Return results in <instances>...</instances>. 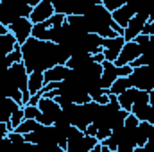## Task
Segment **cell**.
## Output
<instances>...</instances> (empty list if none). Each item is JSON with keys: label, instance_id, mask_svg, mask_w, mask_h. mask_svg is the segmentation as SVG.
<instances>
[{"label": "cell", "instance_id": "cell-1", "mask_svg": "<svg viewBox=\"0 0 154 152\" xmlns=\"http://www.w3.org/2000/svg\"><path fill=\"white\" fill-rule=\"evenodd\" d=\"M22 47V63L27 72H45L54 65H66L70 50L54 41H43L38 38L27 39Z\"/></svg>", "mask_w": 154, "mask_h": 152}, {"label": "cell", "instance_id": "cell-20", "mask_svg": "<svg viewBox=\"0 0 154 152\" xmlns=\"http://www.w3.org/2000/svg\"><path fill=\"white\" fill-rule=\"evenodd\" d=\"M48 31H50V25H48L47 20L39 22V23H32V38L48 41Z\"/></svg>", "mask_w": 154, "mask_h": 152}, {"label": "cell", "instance_id": "cell-6", "mask_svg": "<svg viewBox=\"0 0 154 152\" xmlns=\"http://www.w3.org/2000/svg\"><path fill=\"white\" fill-rule=\"evenodd\" d=\"M140 54H142V47H140L134 39L125 41V43H124V47H122V50H120V54H118V57L115 59V65H116V66L131 65V63H133Z\"/></svg>", "mask_w": 154, "mask_h": 152}, {"label": "cell", "instance_id": "cell-35", "mask_svg": "<svg viewBox=\"0 0 154 152\" xmlns=\"http://www.w3.org/2000/svg\"><path fill=\"white\" fill-rule=\"evenodd\" d=\"M7 68H9V66H7V63H5V57H4V59H0V75H2Z\"/></svg>", "mask_w": 154, "mask_h": 152}, {"label": "cell", "instance_id": "cell-34", "mask_svg": "<svg viewBox=\"0 0 154 152\" xmlns=\"http://www.w3.org/2000/svg\"><path fill=\"white\" fill-rule=\"evenodd\" d=\"M91 56H93V61H95V63H102V61L106 59V57H104V52H97V54H91Z\"/></svg>", "mask_w": 154, "mask_h": 152}, {"label": "cell", "instance_id": "cell-9", "mask_svg": "<svg viewBox=\"0 0 154 152\" xmlns=\"http://www.w3.org/2000/svg\"><path fill=\"white\" fill-rule=\"evenodd\" d=\"M145 23H147V20L143 18V16H140V14H134L131 20H129V23L124 27V38L125 41H131V39H134L138 34H142L143 32V27H145Z\"/></svg>", "mask_w": 154, "mask_h": 152}, {"label": "cell", "instance_id": "cell-19", "mask_svg": "<svg viewBox=\"0 0 154 152\" xmlns=\"http://www.w3.org/2000/svg\"><path fill=\"white\" fill-rule=\"evenodd\" d=\"M91 5L90 0H70V14H88Z\"/></svg>", "mask_w": 154, "mask_h": 152}, {"label": "cell", "instance_id": "cell-3", "mask_svg": "<svg viewBox=\"0 0 154 152\" xmlns=\"http://www.w3.org/2000/svg\"><path fill=\"white\" fill-rule=\"evenodd\" d=\"M129 79H131L134 88L145 90V91H152L154 90V63L133 66V72H131Z\"/></svg>", "mask_w": 154, "mask_h": 152}, {"label": "cell", "instance_id": "cell-7", "mask_svg": "<svg viewBox=\"0 0 154 152\" xmlns=\"http://www.w3.org/2000/svg\"><path fill=\"white\" fill-rule=\"evenodd\" d=\"M125 43V38L122 34H116L113 38H104V43H102V52H104V57L108 61H115L122 50Z\"/></svg>", "mask_w": 154, "mask_h": 152}, {"label": "cell", "instance_id": "cell-2", "mask_svg": "<svg viewBox=\"0 0 154 152\" xmlns=\"http://www.w3.org/2000/svg\"><path fill=\"white\" fill-rule=\"evenodd\" d=\"M86 16L90 20L91 32H97L102 38H113V36H116V32L113 31V27H111L115 23V20L111 16V11L106 9V5L102 2L100 4H93Z\"/></svg>", "mask_w": 154, "mask_h": 152}, {"label": "cell", "instance_id": "cell-11", "mask_svg": "<svg viewBox=\"0 0 154 152\" xmlns=\"http://www.w3.org/2000/svg\"><path fill=\"white\" fill-rule=\"evenodd\" d=\"M66 23L72 27V31L75 34H88V32H91L90 20H88L86 14H68L66 16Z\"/></svg>", "mask_w": 154, "mask_h": 152}, {"label": "cell", "instance_id": "cell-8", "mask_svg": "<svg viewBox=\"0 0 154 152\" xmlns=\"http://www.w3.org/2000/svg\"><path fill=\"white\" fill-rule=\"evenodd\" d=\"M52 14H54V5H52V2H50V0H41L39 4H36V5L32 7L29 18H31L32 23H39V22L48 20Z\"/></svg>", "mask_w": 154, "mask_h": 152}, {"label": "cell", "instance_id": "cell-10", "mask_svg": "<svg viewBox=\"0 0 154 152\" xmlns=\"http://www.w3.org/2000/svg\"><path fill=\"white\" fill-rule=\"evenodd\" d=\"M116 77H120V66H116L115 61L104 59V61H102V75H100V84H102V88L108 90V88L113 84V81H115Z\"/></svg>", "mask_w": 154, "mask_h": 152}, {"label": "cell", "instance_id": "cell-37", "mask_svg": "<svg viewBox=\"0 0 154 152\" xmlns=\"http://www.w3.org/2000/svg\"><path fill=\"white\" fill-rule=\"evenodd\" d=\"M23 2H25V4H29L31 7H34V5H36V4H39L41 0H23Z\"/></svg>", "mask_w": 154, "mask_h": 152}, {"label": "cell", "instance_id": "cell-15", "mask_svg": "<svg viewBox=\"0 0 154 152\" xmlns=\"http://www.w3.org/2000/svg\"><path fill=\"white\" fill-rule=\"evenodd\" d=\"M134 14H136L134 7H133V5H129V4H124V5H120L118 9L111 11V16H113V20H115L120 27H125V25L129 23V20H131Z\"/></svg>", "mask_w": 154, "mask_h": 152}, {"label": "cell", "instance_id": "cell-36", "mask_svg": "<svg viewBox=\"0 0 154 152\" xmlns=\"http://www.w3.org/2000/svg\"><path fill=\"white\" fill-rule=\"evenodd\" d=\"M7 32H9V27L4 25V23H0V36H2V34H7Z\"/></svg>", "mask_w": 154, "mask_h": 152}, {"label": "cell", "instance_id": "cell-13", "mask_svg": "<svg viewBox=\"0 0 154 152\" xmlns=\"http://www.w3.org/2000/svg\"><path fill=\"white\" fill-rule=\"evenodd\" d=\"M72 68H68L66 65H54L50 68H47L43 72V77H45V82H57V81H63L66 79L68 74H70Z\"/></svg>", "mask_w": 154, "mask_h": 152}, {"label": "cell", "instance_id": "cell-28", "mask_svg": "<svg viewBox=\"0 0 154 152\" xmlns=\"http://www.w3.org/2000/svg\"><path fill=\"white\" fill-rule=\"evenodd\" d=\"M102 4L106 5V9H109V11H115V9H118L120 5L127 4V0H102Z\"/></svg>", "mask_w": 154, "mask_h": 152}, {"label": "cell", "instance_id": "cell-21", "mask_svg": "<svg viewBox=\"0 0 154 152\" xmlns=\"http://www.w3.org/2000/svg\"><path fill=\"white\" fill-rule=\"evenodd\" d=\"M23 118H25V113H23V106H18L14 111H13V114H11V120H9V129L13 131V129H16L22 122H23Z\"/></svg>", "mask_w": 154, "mask_h": 152}, {"label": "cell", "instance_id": "cell-31", "mask_svg": "<svg viewBox=\"0 0 154 152\" xmlns=\"http://www.w3.org/2000/svg\"><path fill=\"white\" fill-rule=\"evenodd\" d=\"M97 129H99V125H97L95 122H91V123L84 129V132H86L88 136H95V134H97Z\"/></svg>", "mask_w": 154, "mask_h": 152}, {"label": "cell", "instance_id": "cell-26", "mask_svg": "<svg viewBox=\"0 0 154 152\" xmlns=\"http://www.w3.org/2000/svg\"><path fill=\"white\" fill-rule=\"evenodd\" d=\"M7 138L11 140V143L13 145H27V141H25V136L22 134V132H18V131H9V134H7Z\"/></svg>", "mask_w": 154, "mask_h": 152}, {"label": "cell", "instance_id": "cell-4", "mask_svg": "<svg viewBox=\"0 0 154 152\" xmlns=\"http://www.w3.org/2000/svg\"><path fill=\"white\" fill-rule=\"evenodd\" d=\"M38 108L41 111V120L39 123L43 125H50L57 120V116L61 114V106L56 102V99L52 97H41L38 102Z\"/></svg>", "mask_w": 154, "mask_h": 152}, {"label": "cell", "instance_id": "cell-5", "mask_svg": "<svg viewBox=\"0 0 154 152\" xmlns=\"http://www.w3.org/2000/svg\"><path fill=\"white\" fill-rule=\"evenodd\" d=\"M9 32L16 38L18 45H23L27 39L32 36V22L29 16H23V18H18L14 23L9 25Z\"/></svg>", "mask_w": 154, "mask_h": 152}, {"label": "cell", "instance_id": "cell-16", "mask_svg": "<svg viewBox=\"0 0 154 152\" xmlns=\"http://www.w3.org/2000/svg\"><path fill=\"white\" fill-rule=\"evenodd\" d=\"M140 91H142V90H138V88L131 86V88H127L125 91L118 93V95H116V99H118V104H120V108H122V109H125V111H131V108H133L134 100L138 99Z\"/></svg>", "mask_w": 154, "mask_h": 152}, {"label": "cell", "instance_id": "cell-24", "mask_svg": "<svg viewBox=\"0 0 154 152\" xmlns=\"http://www.w3.org/2000/svg\"><path fill=\"white\" fill-rule=\"evenodd\" d=\"M20 61H22V47L16 45L14 50H11V52L5 56V63H7V66H11L13 63H20Z\"/></svg>", "mask_w": 154, "mask_h": 152}, {"label": "cell", "instance_id": "cell-27", "mask_svg": "<svg viewBox=\"0 0 154 152\" xmlns=\"http://www.w3.org/2000/svg\"><path fill=\"white\" fill-rule=\"evenodd\" d=\"M48 25L50 27H59V25H63L65 22H66V14H61V13H54L48 20Z\"/></svg>", "mask_w": 154, "mask_h": 152}, {"label": "cell", "instance_id": "cell-14", "mask_svg": "<svg viewBox=\"0 0 154 152\" xmlns=\"http://www.w3.org/2000/svg\"><path fill=\"white\" fill-rule=\"evenodd\" d=\"M154 132V125L147 120H140L138 122V127H136V147L138 149H143V145L147 143V140L152 136Z\"/></svg>", "mask_w": 154, "mask_h": 152}, {"label": "cell", "instance_id": "cell-33", "mask_svg": "<svg viewBox=\"0 0 154 152\" xmlns=\"http://www.w3.org/2000/svg\"><path fill=\"white\" fill-rule=\"evenodd\" d=\"M143 32H145V34H149V36H151V34H154V20H151V22H147V23H145Z\"/></svg>", "mask_w": 154, "mask_h": 152}, {"label": "cell", "instance_id": "cell-25", "mask_svg": "<svg viewBox=\"0 0 154 152\" xmlns=\"http://www.w3.org/2000/svg\"><path fill=\"white\" fill-rule=\"evenodd\" d=\"M23 113L25 118H34V120H41V111H39L38 106H32V104H25L23 106Z\"/></svg>", "mask_w": 154, "mask_h": 152}, {"label": "cell", "instance_id": "cell-32", "mask_svg": "<svg viewBox=\"0 0 154 152\" xmlns=\"http://www.w3.org/2000/svg\"><path fill=\"white\" fill-rule=\"evenodd\" d=\"M9 125H7V122H0V138H5L7 134H9Z\"/></svg>", "mask_w": 154, "mask_h": 152}, {"label": "cell", "instance_id": "cell-38", "mask_svg": "<svg viewBox=\"0 0 154 152\" xmlns=\"http://www.w3.org/2000/svg\"><path fill=\"white\" fill-rule=\"evenodd\" d=\"M152 91H154V90H152Z\"/></svg>", "mask_w": 154, "mask_h": 152}, {"label": "cell", "instance_id": "cell-23", "mask_svg": "<svg viewBox=\"0 0 154 152\" xmlns=\"http://www.w3.org/2000/svg\"><path fill=\"white\" fill-rule=\"evenodd\" d=\"M54 5V13H61V14H70V0H50Z\"/></svg>", "mask_w": 154, "mask_h": 152}, {"label": "cell", "instance_id": "cell-29", "mask_svg": "<svg viewBox=\"0 0 154 152\" xmlns=\"http://www.w3.org/2000/svg\"><path fill=\"white\" fill-rule=\"evenodd\" d=\"M109 134H111V129H109V127H99V129H97L95 138H97L99 141H102V140H106Z\"/></svg>", "mask_w": 154, "mask_h": 152}, {"label": "cell", "instance_id": "cell-30", "mask_svg": "<svg viewBox=\"0 0 154 152\" xmlns=\"http://www.w3.org/2000/svg\"><path fill=\"white\" fill-rule=\"evenodd\" d=\"M149 114H147V122H151L154 125V91H151V100H149Z\"/></svg>", "mask_w": 154, "mask_h": 152}, {"label": "cell", "instance_id": "cell-12", "mask_svg": "<svg viewBox=\"0 0 154 152\" xmlns=\"http://www.w3.org/2000/svg\"><path fill=\"white\" fill-rule=\"evenodd\" d=\"M93 61V56L88 54V52H74L68 61H66V66L72 68V70H77V72H82L84 68H88V65Z\"/></svg>", "mask_w": 154, "mask_h": 152}, {"label": "cell", "instance_id": "cell-17", "mask_svg": "<svg viewBox=\"0 0 154 152\" xmlns=\"http://www.w3.org/2000/svg\"><path fill=\"white\" fill-rule=\"evenodd\" d=\"M29 93L31 95H36L41 91V88L45 86V77H43V72H31L29 74Z\"/></svg>", "mask_w": 154, "mask_h": 152}, {"label": "cell", "instance_id": "cell-22", "mask_svg": "<svg viewBox=\"0 0 154 152\" xmlns=\"http://www.w3.org/2000/svg\"><path fill=\"white\" fill-rule=\"evenodd\" d=\"M39 125L38 120H34V118H23V122L14 129V131H18V132H22V134H27V132H31V131H34L36 127Z\"/></svg>", "mask_w": 154, "mask_h": 152}, {"label": "cell", "instance_id": "cell-18", "mask_svg": "<svg viewBox=\"0 0 154 152\" xmlns=\"http://www.w3.org/2000/svg\"><path fill=\"white\" fill-rule=\"evenodd\" d=\"M131 86H133V82H131L129 77H116L115 81H113V84L108 88V91H109L111 95H118V93L125 91V90L131 88Z\"/></svg>", "mask_w": 154, "mask_h": 152}]
</instances>
